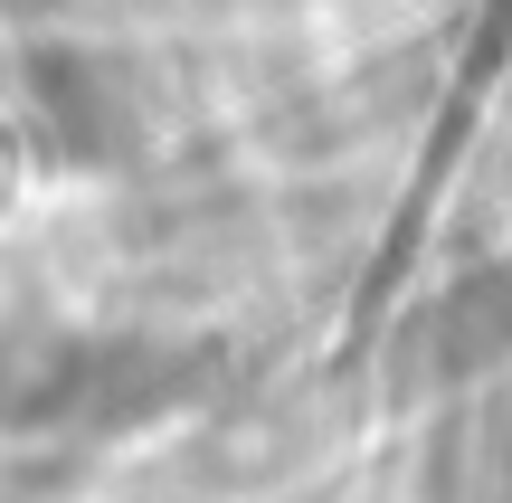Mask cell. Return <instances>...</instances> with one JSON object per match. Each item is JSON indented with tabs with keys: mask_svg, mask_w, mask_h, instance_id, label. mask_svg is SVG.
<instances>
[{
	"mask_svg": "<svg viewBox=\"0 0 512 503\" xmlns=\"http://www.w3.org/2000/svg\"><path fill=\"white\" fill-rule=\"evenodd\" d=\"M29 114H38V133H48L57 152H86V162L133 152V133H143L133 86L105 67V57H76V48L29 57Z\"/></svg>",
	"mask_w": 512,
	"mask_h": 503,
	"instance_id": "cell-1",
	"label": "cell"
},
{
	"mask_svg": "<svg viewBox=\"0 0 512 503\" xmlns=\"http://www.w3.org/2000/svg\"><path fill=\"white\" fill-rule=\"evenodd\" d=\"M86 380H95V352L67 342L57 323L0 333V418H10V428H48V418L86 409Z\"/></svg>",
	"mask_w": 512,
	"mask_h": 503,
	"instance_id": "cell-2",
	"label": "cell"
}]
</instances>
